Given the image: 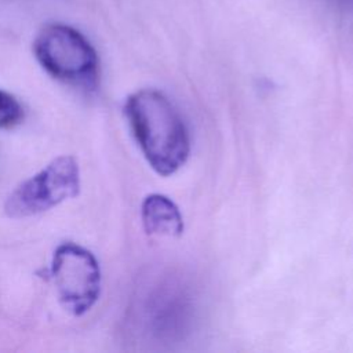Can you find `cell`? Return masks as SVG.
Here are the masks:
<instances>
[{
  "mask_svg": "<svg viewBox=\"0 0 353 353\" xmlns=\"http://www.w3.org/2000/svg\"><path fill=\"white\" fill-rule=\"evenodd\" d=\"M50 277L59 303L73 316L87 313L99 298V263L90 250L76 243H62L55 248Z\"/></svg>",
  "mask_w": 353,
  "mask_h": 353,
  "instance_id": "cell-4",
  "label": "cell"
},
{
  "mask_svg": "<svg viewBox=\"0 0 353 353\" xmlns=\"http://www.w3.org/2000/svg\"><path fill=\"white\" fill-rule=\"evenodd\" d=\"M339 11L353 17V0H330Z\"/></svg>",
  "mask_w": 353,
  "mask_h": 353,
  "instance_id": "cell-7",
  "label": "cell"
},
{
  "mask_svg": "<svg viewBox=\"0 0 353 353\" xmlns=\"http://www.w3.org/2000/svg\"><path fill=\"white\" fill-rule=\"evenodd\" d=\"M33 52L41 68L52 77L79 87H95L98 55L77 29L63 23L44 26L33 41Z\"/></svg>",
  "mask_w": 353,
  "mask_h": 353,
  "instance_id": "cell-2",
  "label": "cell"
},
{
  "mask_svg": "<svg viewBox=\"0 0 353 353\" xmlns=\"http://www.w3.org/2000/svg\"><path fill=\"white\" fill-rule=\"evenodd\" d=\"M80 186L77 160L69 154L58 156L8 194L4 212L10 218H28L41 214L76 197Z\"/></svg>",
  "mask_w": 353,
  "mask_h": 353,
  "instance_id": "cell-3",
  "label": "cell"
},
{
  "mask_svg": "<svg viewBox=\"0 0 353 353\" xmlns=\"http://www.w3.org/2000/svg\"><path fill=\"white\" fill-rule=\"evenodd\" d=\"M124 113L132 135L149 165L160 175H171L188 160L190 141L186 125L160 91L139 90L131 94Z\"/></svg>",
  "mask_w": 353,
  "mask_h": 353,
  "instance_id": "cell-1",
  "label": "cell"
},
{
  "mask_svg": "<svg viewBox=\"0 0 353 353\" xmlns=\"http://www.w3.org/2000/svg\"><path fill=\"white\" fill-rule=\"evenodd\" d=\"M142 223L148 234L179 236L183 221L176 204L163 194H149L142 201Z\"/></svg>",
  "mask_w": 353,
  "mask_h": 353,
  "instance_id": "cell-5",
  "label": "cell"
},
{
  "mask_svg": "<svg viewBox=\"0 0 353 353\" xmlns=\"http://www.w3.org/2000/svg\"><path fill=\"white\" fill-rule=\"evenodd\" d=\"M23 119V108L19 101L0 90V128H12Z\"/></svg>",
  "mask_w": 353,
  "mask_h": 353,
  "instance_id": "cell-6",
  "label": "cell"
}]
</instances>
